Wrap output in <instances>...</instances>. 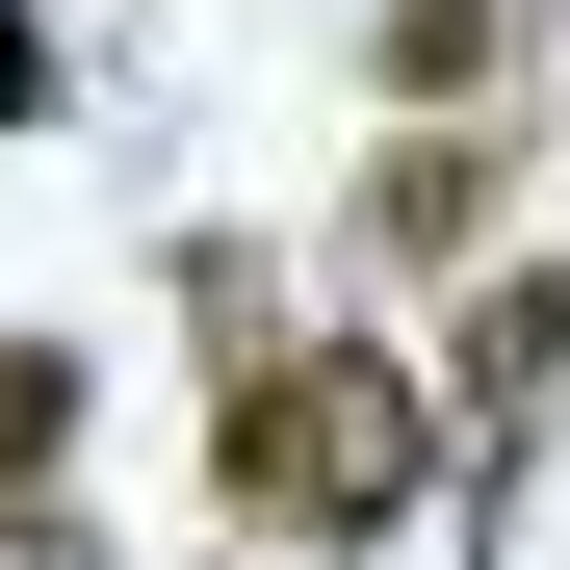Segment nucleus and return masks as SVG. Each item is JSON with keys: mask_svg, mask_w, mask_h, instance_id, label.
Masks as SVG:
<instances>
[{"mask_svg": "<svg viewBox=\"0 0 570 570\" xmlns=\"http://www.w3.org/2000/svg\"><path fill=\"white\" fill-rule=\"evenodd\" d=\"M208 466H234V519H285V544H390L415 466H441V415H415L390 337H285V363H234Z\"/></svg>", "mask_w": 570, "mask_h": 570, "instance_id": "1", "label": "nucleus"}, {"mask_svg": "<svg viewBox=\"0 0 570 570\" xmlns=\"http://www.w3.org/2000/svg\"><path fill=\"white\" fill-rule=\"evenodd\" d=\"M441 390H466V441H519L570 390V259H493V285H466V363H441Z\"/></svg>", "mask_w": 570, "mask_h": 570, "instance_id": "2", "label": "nucleus"}, {"mask_svg": "<svg viewBox=\"0 0 570 570\" xmlns=\"http://www.w3.org/2000/svg\"><path fill=\"white\" fill-rule=\"evenodd\" d=\"M493 156H519V130H390L363 234H390V259H466V234H493Z\"/></svg>", "mask_w": 570, "mask_h": 570, "instance_id": "3", "label": "nucleus"}, {"mask_svg": "<svg viewBox=\"0 0 570 570\" xmlns=\"http://www.w3.org/2000/svg\"><path fill=\"white\" fill-rule=\"evenodd\" d=\"M78 466V337H0V493H52Z\"/></svg>", "mask_w": 570, "mask_h": 570, "instance_id": "4", "label": "nucleus"}, {"mask_svg": "<svg viewBox=\"0 0 570 570\" xmlns=\"http://www.w3.org/2000/svg\"><path fill=\"white\" fill-rule=\"evenodd\" d=\"M390 78H415V105H466V78H493V0H390Z\"/></svg>", "mask_w": 570, "mask_h": 570, "instance_id": "5", "label": "nucleus"}, {"mask_svg": "<svg viewBox=\"0 0 570 570\" xmlns=\"http://www.w3.org/2000/svg\"><path fill=\"white\" fill-rule=\"evenodd\" d=\"M0 570H105V544H78V519H52V493H0Z\"/></svg>", "mask_w": 570, "mask_h": 570, "instance_id": "6", "label": "nucleus"}]
</instances>
